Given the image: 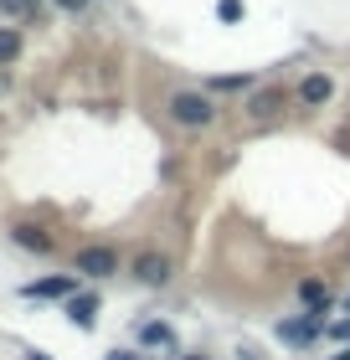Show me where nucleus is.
<instances>
[{"mask_svg":"<svg viewBox=\"0 0 350 360\" xmlns=\"http://www.w3.org/2000/svg\"><path fill=\"white\" fill-rule=\"evenodd\" d=\"M170 119H175L180 129H206V124L216 119V108H211L206 93H175V98H170Z\"/></svg>","mask_w":350,"mask_h":360,"instance_id":"nucleus-1","label":"nucleus"},{"mask_svg":"<svg viewBox=\"0 0 350 360\" xmlns=\"http://www.w3.org/2000/svg\"><path fill=\"white\" fill-rule=\"evenodd\" d=\"M135 278L139 283H165V278H170V263H165L160 252H139L135 257Z\"/></svg>","mask_w":350,"mask_h":360,"instance_id":"nucleus-8","label":"nucleus"},{"mask_svg":"<svg viewBox=\"0 0 350 360\" xmlns=\"http://www.w3.org/2000/svg\"><path fill=\"white\" fill-rule=\"evenodd\" d=\"M216 15L222 21H242V0H216Z\"/></svg>","mask_w":350,"mask_h":360,"instance_id":"nucleus-13","label":"nucleus"},{"mask_svg":"<svg viewBox=\"0 0 350 360\" xmlns=\"http://www.w3.org/2000/svg\"><path fill=\"white\" fill-rule=\"evenodd\" d=\"M11 237H15V248H26V252H52V232L37 226V221H15Z\"/></svg>","mask_w":350,"mask_h":360,"instance_id":"nucleus-6","label":"nucleus"},{"mask_svg":"<svg viewBox=\"0 0 350 360\" xmlns=\"http://www.w3.org/2000/svg\"><path fill=\"white\" fill-rule=\"evenodd\" d=\"M247 83H253V77H211V88H222V93H237Z\"/></svg>","mask_w":350,"mask_h":360,"instance_id":"nucleus-15","label":"nucleus"},{"mask_svg":"<svg viewBox=\"0 0 350 360\" xmlns=\"http://www.w3.org/2000/svg\"><path fill=\"white\" fill-rule=\"evenodd\" d=\"M57 6H62V11H82L88 0H57Z\"/></svg>","mask_w":350,"mask_h":360,"instance_id":"nucleus-18","label":"nucleus"},{"mask_svg":"<svg viewBox=\"0 0 350 360\" xmlns=\"http://www.w3.org/2000/svg\"><path fill=\"white\" fill-rule=\"evenodd\" d=\"M299 304H309L314 314H330V309H335V293H330V283H320V278H304V283H299Z\"/></svg>","mask_w":350,"mask_h":360,"instance_id":"nucleus-7","label":"nucleus"},{"mask_svg":"<svg viewBox=\"0 0 350 360\" xmlns=\"http://www.w3.org/2000/svg\"><path fill=\"white\" fill-rule=\"evenodd\" d=\"M68 319L77 324V330H93V319H98V299H93V293H73V299H68Z\"/></svg>","mask_w":350,"mask_h":360,"instance_id":"nucleus-9","label":"nucleus"},{"mask_svg":"<svg viewBox=\"0 0 350 360\" xmlns=\"http://www.w3.org/2000/svg\"><path fill=\"white\" fill-rule=\"evenodd\" d=\"M73 273H82V278H108V273H119V252H113V248H82L77 263H73Z\"/></svg>","mask_w":350,"mask_h":360,"instance_id":"nucleus-2","label":"nucleus"},{"mask_svg":"<svg viewBox=\"0 0 350 360\" xmlns=\"http://www.w3.org/2000/svg\"><path fill=\"white\" fill-rule=\"evenodd\" d=\"M31 360H46V355H31Z\"/></svg>","mask_w":350,"mask_h":360,"instance_id":"nucleus-21","label":"nucleus"},{"mask_svg":"<svg viewBox=\"0 0 350 360\" xmlns=\"http://www.w3.org/2000/svg\"><path fill=\"white\" fill-rule=\"evenodd\" d=\"M6 83H11V77H6V68H0V93H6Z\"/></svg>","mask_w":350,"mask_h":360,"instance_id":"nucleus-19","label":"nucleus"},{"mask_svg":"<svg viewBox=\"0 0 350 360\" xmlns=\"http://www.w3.org/2000/svg\"><path fill=\"white\" fill-rule=\"evenodd\" d=\"M0 11H6V15H31L37 0H0Z\"/></svg>","mask_w":350,"mask_h":360,"instance_id":"nucleus-14","label":"nucleus"},{"mask_svg":"<svg viewBox=\"0 0 350 360\" xmlns=\"http://www.w3.org/2000/svg\"><path fill=\"white\" fill-rule=\"evenodd\" d=\"M335 360H350V350H340V355H335Z\"/></svg>","mask_w":350,"mask_h":360,"instance_id":"nucleus-20","label":"nucleus"},{"mask_svg":"<svg viewBox=\"0 0 350 360\" xmlns=\"http://www.w3.org/2000/svg\"><path fill=\"white\" fill-rule=\"evenodd\" d=\"M330 98H335V83H330L325 72H309L304 83H299V103H304V108H325Z\"/></svg>","mask_w":350,"mask_h":360,"instance_id":"nucleus-5","label":"nucleus"},{"mask_svg":"<svg viewBox=\"0 0 350 360\" xmlns=\"http://www.w3.org/2000/svg\"><path fill=\"white\" fill-rule=\"evenodd\" d=\"M108 360H144V355H135V350H113Z\"/></svg>","mask_w":350,"mask_h":360,"instance_id":"nucleus-17","label":"nucleus"},{"mask_svg":"<svg viewBox=\"0 0 350 360\" xmlns=\"http://www.w3.org/2000/svg\"><path fill=\"white\" fill-rule=\"evenodd\" d=\"M73 293H77V273L42 278V283H21V299H73Z\"/></svg>","mask_w":350,"mask_h":360,"instance_id":"nucleus-3","label":"nucleus"},{"mask_svg":"<svg viewBox=\"0 0 350 360\" xmlns=\"http://www.w3.org/2000/svg\"><path fill=\"white\" fill-rule=\"evenodd\" d=\"M278 103H283V93L278 88H263L253 103H247V113H253V119H268V113H278Z\"/></svg>","mask_w":350,"mask_h":360,"instance_id":"nucleus-11","label":"nucleus"},{"mask_svg":"<svg viewBox=\"0 0 350 360\" xmlns=\"http://www.w3.org/2000/svg\"><path fill=\"white\" fill-rule=\"evenodd\" d=\"M330 335H335V340H350V319H335V324H330Z\"/></svg>","mask_w":350,"mask_h":360,"instance_id":"nucleus-16","label":"nucleus"},{"mask_svg":"<svg viewBox=\"0 0 350 360\" xmlns=\"http://www.w3.org/2000/svg\"><path fill=\"white\" fill-rule=\"evenodd\" d=\"M21 57V31H11V26H0V68H11V62Z\"/></svg>","mask_w":350,"mask_h":360,"instance_id":"nucleus-12","label":"nucleus"},{"mask_svg":"<svg viewBox=\"0 0 350 360\" xmlns=\"http://www.w3.org/2000/svg\"><path fill=\"white\" fill-rule=\"evenodd\" d=\"M320 330H325V314H314V309H309L304 319H283L278 324V340H283V345H309Z\"/></svg>","mask_w":350,"mask_h":360,"instance_id":"nucleus-4","label":"nucleus"},{"mask_svg":"<svg viewBox=\"0 0 350 360\" xmlns=\"http://www.w3.org/2000/svg\"><path fill=\"white\" fill-rule=\"evenodd\" d=\"M139 345H160V350H175V330H170V324H160V319H149V324H139Z\"/></svg>","mask_w":350,"mask_h":360,"instance_id":"nucleus-10","label":"nucleus"}]
</instances>
